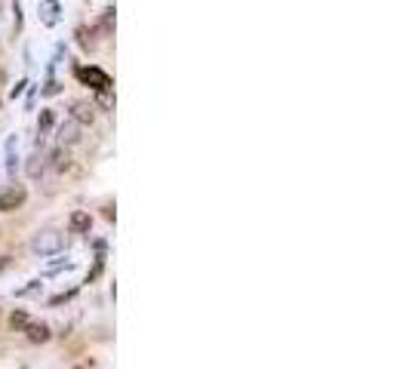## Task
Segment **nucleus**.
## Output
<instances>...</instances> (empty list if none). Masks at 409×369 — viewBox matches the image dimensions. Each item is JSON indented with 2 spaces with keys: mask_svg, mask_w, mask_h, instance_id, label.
Listing matches in <instances>:
<instances>
[{
  "mask_svg": "<svg viewBox=\"0 0 409 369\" xmlns=\"http://www.w3.org/2000/svg\"><path fill=\"white\" fill-rule=\"evenodd\" d=\"M25 200H28L25 188H9V191L0 194V212H13V210H19Z\"/></svg>",
  "mask_w": 409,
  "mask_h": 369,
  "instance_id": "nucleus-1",
  "label": "nucleus"
},
{
  "mask_svg": "<svg viewBox=\"0 0 409 369\" xmlns=\"http://www.w3.org/2000/svg\"><path fill=\"white\" fill-rule=\"evenodd\" d=\"M58 243H62V240H58V234H53V231H46L43 237H37V240H34V249H37V252H53V249H58Z\"/></svg>",
  "mask_w": 409,
  "mask_h": 369,
  "instance_id": "nucleus-2",
  "label": "nucleus"
},
{
  "mask_svg": "<svg viewBox=\"0 0 409 369\" xmlns=\"http://www.w3.org/2000/svg\"><path fill=\"white\" fill-rule=\"evenodd\" d=\"M28 339L31 342H46L50 339V326H43V323H28Z\"/></svg>",
  "mask_w": 409,
  "mask_h": 369,
  "instance_id": "nucleus-3",
  "label": "nucleus"
},
{
  "mask_svg": "<svg viewBox=\"0 0 409 369\" xmlns=\"http://www.w3.org/2000/svg\"><path fill=\"white\" fill-rule=\"evenodd\" d=\"M71 228L74 231H89L92 228V218L86 212H71Z\"/></svg>",
  "mask_w": 409,
  "mask_h": 369,
  "instance_id": "nucleus-4",
  "label": "nucleus"
},
{
  "mask_svg": "<svg viewBox=\"0 0 409 369\" xmlns=\"http://www.w3.org/2000/svg\"><path fill=\"white\" fill-rule=\"evenodd\" d=\"M74 117H77L80 123H89V120H92V108H86V105H74Z\"/></svg>",
  "mask_w": 409,
  "mask_h": 369,
  "instance_id": "nucleus-5",
  "label": "nucleus"
},
{
  "mask_svg": "<svg viewBox=\"0 0 409 369\" xmlns=\"http://www.w3.org/2000/svg\"><path fill=\"white\" fill-rule=\"evenodd\" d=\"M9 323H13V326H25V323H28V317L22 314V311H13V317H9Z\"/></svg>",
  "mask_w": 409,
  "mask_h": 369,
  "instance_id": "nucleus-6",
  "label": "nucleus"
}]
</instances>
